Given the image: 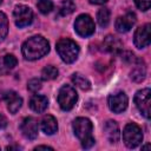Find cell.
<instances>
[{
  "label": "cell",
  "instance_id": "484cf974",
  "mask_svg": "<svg viewBox=\"0 0 151 151\" xmlns=\"http://www.w3.org/2000/svg\"><path fill=\"white\" fill-rule=\"evenodd\" d=\"M27 88L31 92H38L41 88V81H40V79H37V78L31 79L28 81V84H27Z\"/></svg>",
  "mask_w": 151,
  "mask_h": 151
},
{
  "label": "cell",
  "instance_id": "f546056e",
  "mask_svg": "<svg viewBox=\"0 0 151 151\" xmlns=\"http://www.w3.org/2000/svg\"><path fill=\"white\" fill-rule=\"evenodd\" d=\"M107 0H90V2L91 4H94V5H103V4H105Z\"/></svg>",
  "mask_w": 151,
  "mask_h": 151
},
{
  "label": "cell",
  "instance_id": "2e32d148",
  "mask_svg": "<svg viewBox=\"0 0 151 151\" xmlns=\"http://www.w3.org/2000/svg\"><path fill=\"white\" fill-rule=\"evenodd\" d=\"M104 131L110 143H116L119 139V126L114 120H107L104 125Z\"/></svg>",
  "mask_w": 151,
  "mask_h": 151
},
{
  "label": "cell",
  "instance_id": "9c48e42d",
  "mask_svg": "<svg viewBox=\"0 0 151 151\" xmlns=\"http://www.w3.org/2000/svg\"><path fill=\"white\" fill-rule=\"evenodd\" d=\"M150 34H151V25L145 24L138 27L133 35V42L137 48H144L150 44Z\"/></svg>",
  "mask_w": 151,
  "mask_h": 151
},
{
  "label": "cell",
  "instance_id": "ffe728a7",
  "mask_svg": "<svg viewBox=\"0 0 151 151\" xmlns=\"http://www.w3.org/2000/svg\"><path fill=\"white\" fill-rule=\"evenodd\" d=\"M97 21L100 27H106L110 22V11L106 7H103L97 13Z\"/></svg>",
  "mask_w": 151,
  "mask_h": 151
},
{
  "label": "cell",
  "instance_id": "3957f363",
  "mask_svg": "<svg viewBox=\"0 0 151 151\" xmlns=\"http://www.w3.org/2000/svg\"><path fill=\"white\" fill-rule=\"evenodd\" d=\"M57 52L59 57L61 58L63 61L66 64H71L77 60L78 54H79V46L76 44V41L68 39V38H63L57 42Z\"/></svg>",
  "mask_w": 151,
  "mask_h": 151
},
{
  "label": "cell",
  "instance_id": "52a82bcc",
  "mask_svg": "<svg viewBox=\"0 0 151 151\" xmlns=\"http://www.w3.org/2000/svg\"><path fill=\"white\" fill-rule=\"evenodd\" d=\"M74 29L80 37H90L94 33V22L87 14H80L74 21Z\"/></svg>",
  "mask_w": 151,
  "mask_h": 151
},
{
  "label": "cell",
  "instance_id": "4fadbf2b",
  "mask_svg": "<svg viewBox=\"0 0 151 151\" xmlns=\"http://www.w3.org/2000/svg\"><path fill=\"white\" fill-rule=\"evenodd\" d=\"M5 99L7 101V109L11 113L14 114L20 110V107L22 105V98L19 94H17L14 91L7 92L5 94Z\"/></svg>",
  "mask_w": 151,
  "mask_h": 151
},
{
  "label": "cell",
  "instance_id": "d4e9b609",
  "mask_svg": "<svg viewBox=\"0 0 151 151\" xmlns=\"http://www.w3.org/2000/svg\"><path fill=\"white\" fill-rule=\"evenodd\" d=\"M4 64L7 68H14L18 64V60L13 54H6L4 58Z\"/></svg>",
  "mask_w": 151,
  "mask_h": 151
},
{
  "label": "cell",
  "instance_id": "f1b7e54d",
  "mask_svg": "<svg viewBox=\"0 0 151 151\" xmlns=\"http://www.w3.org/2000/svg\"><path fill=\"white\" fill-rule=\"evenodd\" d=\"M34 150H53V147L46 146V145H40V146H37Z\"/></svg>",
  "mask_w": 151,
  "mask_h": 151
},
{
  "label": "cell",
  "instance_id": "277c9868",
  "mask_svg": "<svg viewBox=\"0 0 151 151\" xmlns=\"http://www.w3.org/2000/svg\"><path fill=\"white\" fill-rule=\"evenodd\" d=\"M123 140L127 147H130V149L137 147L143 140L142 129L134 123L126 124L123 130Z\"/></svg>",
  "mask_w": 151,
  "mask_h": 151
},
{
  "label": "cell",
  "instance_id": "ac0fdd59",
  "mask_svg": "<svg viewBox=\"0 0 151 151\" xmlns=\"http://www.w3.org/2000/svg\"><path fill=\"white\" fill-rule=\"evenodd\" d=\"M41 130L46 133V134H54L58 130V123H57V119L51 116V114H47L42 119H41Z\"/></svg>",
  "mask_w": 151,
  "mask_h": 151
},
{
  "label": "cell",
  "instance_id": "4316f807",
  "mask_svg": "<svg viewBox=\"0 0 151 151\" xmlns=\"http://www.w3.org/2000/svg\"><path fill=\"white\" fill-rule=\"evenodd\" d=\"M133 1L140 11H147L151 6V0H133Z\"/></svg>",
  "mask_w": 151,
  "mask_h": 151
},
{
  "label": "cell",
  "instance_id": "6da1fadb",
  "mask_svg": "<svg viewBox=\"0 0 151 151\" xmlns=\"http://www.w3.org/2000/svg\"><path fill=\"white\" fill-rule=\"evenodd\" d=\"M22 55L27 60H37L44 57L50 51L48 41L41 35H34L28 38L22 44Z\"/></svg>",
  "mask_w": 151,
  "mask_h": 151
},
{
  "label": "cell",
  "instance_id": "cb8c5ba5",
  "mask_svg": "<svg viewBox=\"0 0 151 151\" xmlns=\"http://www.w3.org/2000/svg\"><path fill=\"white\" fill-rule=\"evenodd\" d=\"M37 7L40 11V13L47 14L53 9V2L52 0H39L37 4Z\"/></svg>",
  "mask_w": 151,
  "mask_h": 151
},
{
  "label": "cell",
  "instance_id": "7402d4cb",
  "mask_svg": "<svg viewBox=\"0 0 151 151\" xmlns=\"http://www.w3.org/2000/svg\"><path fill=\"white\" fill-rule=\"evenodd\" d=\"M8 33V19L5 13L0 12V42H2Z\"/></svg>",
  "mask_w": 151,
  "mask_h": 151
},
{
  "label": "cell",
  "instance_id": "44dd1931",
  "mask_svg": "<svg viewBox=\"0 0 151 151\" xmlns=\"http://www.w3.org/2000/svg\"><path fill=\"white\" fill-rule=\"evenodd\" d=\"M58 74H59L58 68L52 66V65H47L41 71V78L44 80H53V79H55L58 77Z\"/></svg>",
  "mask_w": 151,
  "mask_h": 151
},
{
  "label": "cell",
  "instance_id": "7c38bea8",
  "mask_svg": "<svg viewBox=\"0 0 151 151\" xmlns=\"http://www.w3.org/2000/svg\"><path fill=\"white\" fill-rule=\"evenodd\" d=\"M134 24H136V14L132 12H127L126 14L119 17L116 20L114 25H116V29L119 33H126L132 28Z\"/></svg>",
  "mask_w": 151,
  "mask_h": 151
},
{
  "label": "cell",
  "instance_id": "d6986e66",
  "mask_svg": "<svg viewBox=\"0 0 151 151\" xmlns=\"http://www.w3.org/2000/svg\"><path fill=\"white\" fill-rule=\"evenodd\" d=\"M72 81L76 86H78L81 90H88L91 87V83L88 81V79L80 73H74L72 76Z\"/></svg>",
  "mask_w": 151,
  "mask_h": 151
},
{
  "label": "cell",
  "instance_id": "5b68a950",
  "mask_svg": "<svg viewBox=\"0 0 151 151\" xmlns=\"http://www.w3.org/2000/svg\"><path fill=\"white\" fill-rule=\"evenodd\" d=\"M78 94L71 85H64L58 92V103L64 111H70L77 103Z\"/></svg>",
  "mask_w": 151,
  "mask_h": 151
},
{
  "label": "cell",
  "instance_id": "5bb4252c",
  "mask_svg": "<svg viewBox=\"0 0 151 151\" xmlns=\"http://www.w3.org/2000/svg\"><path fill=\"white\" fill-rule=\"evenodd\" d=\"M103 47L106 52L109 53H119L123 48V42L120 41V39L113 37V35H107L104 41H103Z\"/></svg>",
  "mask_w": 151,
  "mask_h": 151
},
{
  "label": "cell",
  "instance_id": "83f0119b",
  "mask_svg": "<svg viewBox=\"0 0 151 151\" xmlns=\"http://www.w3.org/2000/svg\"><path fill=\"white\" fill-rule=\"evenodd\" d=\"M6 126H7V119L2 113H0V130L5 129Z\"/></svg>",
  "mask_w": 151,
  "mask_h": 151
},
{
  "label": "cell",
  "instance_id": "1f68e13d",
  "mask_svg": "<svg viewBox=\"0 0 151 151\" xmlns=\"http://www.w3.org/2000/svg\"><path fill=\"white\" fill-rule=\"evenodd\" d=\"M1 2H2V0H0V4H1Z\"/></svg>",
  "mask_w": 151,
  "mask_h": 151
},
{
  "label": "cell",
  "instance_id": "30bf717a",
  "mask_svg": "<svg viewBox=\"0 0 151 151\" xmlns=\"http://www.w3.org/2000/svg\"><path fill=\"white\" fill-rule=\"evenodd\" d=\"M109 107L114 113H120L127 107V97L124 92H118L116 94H111L109 97Z\"/></svg>",
  "mask_w": 151,
  "mask_h": 151
},
{
  "label": "cell",
  "instance_id": "4dcf8cb0",
  "mask_svg": "<svg viewBox=\"0 0 151 151\" xmlns=\"http://www.w3.org/2000/svg\"><path fill=\"white\" fill-rule=\"evenodd\" d=\"M149 147H150V144H146V145L142 146V149H143V150H145V149H149Z\"/></svg>",
  "mask_w": 151,
  "mask_h": 151
},
{
  "label": "cell",
  "instance_id": "7a4b0ae2",
  "mask_svg": "<svg viewBox=\"0 0 151 151\" xmlns=\"http://www.w3.org/2000/svg\"><path fill=\"white\" fill-rule=\"evenodd\" d=\"M73 132L80 139L81 146L84 149H90L94 144V138L92 137L93 125L88 118L79 117L73 122Z\"/></svg>",
  "mask_w": 151,
  "mask_h": 151
},
{
  "label": "cell",
  "instance_id": "8fae6325",
  "mask_svg": "<svg viewBox=\"0 0 151 151\" xmlns=\"http://www.w3.org/2000/svg\"><path fill=\"white\" fill-rule=\"evenodd\" d=\"M20 129H21V132L24 134L25 138L27 139H35L37 136H38V122L33 118V117H26L21 125H20Z\"/></svg>",
  "mask_w": 151,
  "mask_h": 151
},
{
  "label": "cell",
  "instance_id": "e0dca14e",
  "mask_svg": "<svg viewBox=\"0 0 151 151\" xmlns=\"http://www.w3.org/2000/svg\"><path fill=\"white\" fill-rule=\"evenodd\" d=\"M145 76H146V67H145V64H144V61H143L142 59H138V60L136 61V65H134L133 70H132L131 73H130V77H131V79H132L133 81L140 83L142 80H144Z\"/></svg>",
  "mask_w": 151,
  "mask_h": 151
},
{
  "label": "cell",
  "instance_id": "8992f818",
  "mask_svg": "<svg viewBox=\"0 0 151 151\" xmlns=\"http://www.w3.org/2000/svg\"><path fill=\"white\" fill-rule=\"evenodd\" d=\"M134 104L139 112L146 118H150V105H151V91L150 88H143L137 91L134 94Z\"/></svg>",
  "mask_w": 151,
  "mask_h": 151
},
{
  "label": "cell",
  "instance_id": "603a6c76",
  "mask_svg": "<svg viewBox=\"0 0 151 151\" xmlns=\"http://www.w3.org/2000/svg\"><path fill=\"white\" fill-rule=\"evenodd\" d=\"M76 9V5L71 1V0H65L61 2L60 7H59V13L61 15H68L71 14L73 11Z\"/></svg>",
  "mask_w": 151,
  "mask_h": 151
},
{
  "label": "cell",
  "instance_id": "9a60e30c",
  "mask_svg": "<svg viewBox=\"0 0 151 151\" xmlns=\"http://www.w3.org/2000/svg\"><path fill=\"white\" fill-rule=\"evenodd\" d=\"M48 106V100L45 96L41 94H34L29 100V107L38 113L44 112Z\"/></svg>",
  "mask_w": 151,
  "mask_h": 151
},
{
  "label": "cell",
  "instance_id": "ba28073f",
  "mask_svg": "<svg viewBox=\"0 0 151 151\" xmlns=\"http://www.w3.org/2000/svg\"><path fill=\"white\" fill-rule=\"evenodd\" d=\"M15 25L18 27H25L28 26L33 20V12L28 6L25 5H18L15 6L13 11Z\"/></svg>",
  "mask_w": 151,
  "mask_h": 151
}]
</instances>
